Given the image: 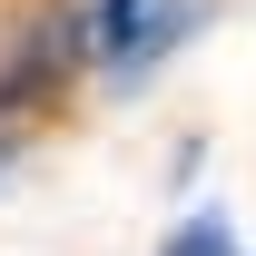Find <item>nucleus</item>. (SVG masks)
Wrapping results in <instances>:
<instances>
[{
	"label": "nucleus",
	"instance_id": "1",
	"mask_svg": "<svg viewBox=\"0 0 256 256\" xmlns=\"http://www.w3.org/2000/svg\"><path fill=\"white\" fill-rule=\"evenodd\" d=\"M197 20H207V0H79L69 30H79V60H89L98 79L138 89L148 69H168L197 40Z\"/></svg>",
	"mask_w": 256,
	"mask_h": 256
},
{
	"label": "nucleus",
	"instance_id": "2",
	"mask_svg": "<svg viewBox=\"0 0 256 256\" xmlns=\"http://www.w3.org/2000/svg\"><path fill=\"white\" fill-rule=\"evenodd\" d=\"M158 256H246V236L226 226V207H188V217L158 236Z\"/></svg>",
	"mask_w": 256,
	"mask_h": 256
},
{
	"label": "nucleus",
	"instance_id": "3",
	"mask_svg": "<svg viewBox=\"0 0 256 256\" xmlns=\"http://www.w3.org/2000/svg\"><path fill=\"white\" fill-rule=\"evenodd\" d=\"M10 158H20V138H10V128H0V178H10Z\"/></svg>",
	"mask_w": 256,
	"mask_h": 256
},
{
	"label": "nucleus",
	"instance_id": "4",
	"mask_svg": "<svg viewBox=\"0 0 256 256\" xmlns=\"http://www.w3.org/2000/svg\"><path fill=\"white\" fill-rule=\"evenodd\" d=\"M246 256H256V246H246Z\"/></svg>",
	"mask_w": 256,
	"mask_h": 256
}]
</instances>
